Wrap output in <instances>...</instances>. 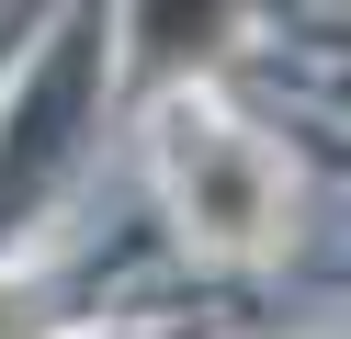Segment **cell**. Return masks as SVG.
<instances>
[{
  "label": "cell",
  "mask_w": 351,
  "mask_h": 339,
  "mask_svg": "<svg viewBox=\"0 0 351 339\" xmlns=\"http://www.w3.org/2000/svg\"><path fill=\"white\" fill-rule=\"evenodd\" d=\"M170 203H182V238L250 260L283 226V158L250 125H227V113H182L170 125Z\"/></svg>",
  "instance_id": "1"
}]
</instances>
